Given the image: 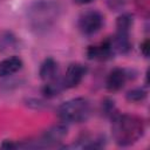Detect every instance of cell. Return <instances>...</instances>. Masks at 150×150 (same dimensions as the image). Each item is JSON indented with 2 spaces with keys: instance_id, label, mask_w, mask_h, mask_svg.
Masks as SVG:
<instances>
[{
  "instance_id": "6da1fadb",
  "label": "cell",
  "mask_w": 150,
  "mask_h": 150,
  "mask_svg": "<svg viewBox=\"0 0 150 150\" xmlns=\"http://www.w3.org/2000/svg\"><path fill=\"white\" fill-rule=\"evenodd\" d=\"M145 125L141 117L129 114L115 115L112 117L111 134L116 144L128 146L136 143L144 134Z\"/></svg>"
},
{
  "instance_id": "7a4b0ae2",
  "label": "cell",
  "mask_w": 150,
  "mask_h": 150,
  "mask_svg": "<svg viewBox=\"0 0 150 150\" xmlns=\"http://www.w3.org/2000/svg\"><path fill=\"white\" fill-rule=\"evenodd\" d=\"M61 9V5L54 0H38L33 2L27 11L29 26L36 32H45L52 28L60 18Z\"/></svg>"
},
{
  "instance_id": "3957f363",
  "label": "cell",
  "mask_w": 150,
  "mask_h": 150,
  "mask_svg": "<svg viewBox=\"0 0 150 150\" xmlns=\"http://www.w3.org/2000/svg\"><path fill=\"white\" fill-rule=\"evenodd\" d=\"M90 111L89 101L84 97H76L62 103L57 108L56 114L62 122L81 123L89 118Z\"/></svg>"
},
{
  "instance_id": "277c9868",
  "label": "cell",
  "mask_w": 150,
  "mask_h": 150,
  "mask_svg": "<svg viewBox=\"0 0 150 150\" xmlns=\"http://www.w3.org/2000/svg\"><path fill=\"white\" fill-rule=\"evenodd\" d=\"M103 25V16L100 12L89 9L81 14L79 18V28L86 35L95 34Z\"/></svg>"
},
{
  "instance_id": "5b68a950",
  "label": "cell",
  "mask_w": 150,
  "mask_h": 150,
  "mask_svg": "<svg viewBox=\"0 0 150 150\" xmlns=\"http://www.w3.org/2000/svg\"><path fill=\"white\" fill-rule=\"evenodd\" d=\"M68 134V127L64 123L54 124L50 128H48L41 138L39 141H35V144L33 148H40V146H50L59 142H61Z\"/></svg>"
},
{
  "instance_id": "8992f818",
  "label": "cell",
  "mask_w": 150,
  "mask_h": 150,
  "mask_svg": "<svg viewBox=\"0 0 150 150\" xmlns=\"http://www.w3.org/2000/svg\"><path fill=\"white\" fill-rule=\"evenodd\" d=\"M86 71H87V68L80 63H71L68 66L67 70H66V74L62 79V82H63V86L64 88L67 89H70V88H75L83 79V76L86 75Z\"/></svg>"
},
{
  "instance_id": "52a82bcc",
  "label": "cell",
  "mask_w": 150,
  "mask_h": 150,
  "mask_svg": "<svg viewBox=\"0 0 150 150\" xmlns=\"http://www.w3.org/2000/svg\"><path fill=\"white\" fill-rule=\"evenodd\" d=\"M112 55H114V52L111 48L110 39H107L105 41H102L98 45L89 46L87 49V57L89 60L104 61V60L110 59Z\"/></svg>"
},
{
  "instance_id": "ba28073f",
  "label": "cell",
  "mask_w": 150,
  "mask_h": 150,
  "mask_svg": "<svg viewBox=\"0 0 150 150\" xmlns=\"http://www.w3.org/2000/svg\"><path fill=\"white\" fill-rule=\"evenodd\" d=\"M128 77H129V74L125 69H122V68L112 69L109 73L107 81H105L107 89L109 91H117V90L122 89L123 86L125 84Z\"/></svg>"
},
{
  "instance_id": "9c48e42d",
  "label": "cell",
  "mask_w": 150,
  "mask_h": 150,
  "mask_svg": "<svg viewBox=\"0 0 150 150\" xmlns=\"http://www.w3.org/2000/svg\"><path fill=\"white\" fill-rule=\"evenodd\" d=\"M110 42H111V48H112L114 54L115 53L125 54L131 48V42H130V39H129V33L116 32L115 36L110 39Z\"/></svg>"
},
{
  "instance_id": "30bf717a",
  "label": "cell",
  "mask_w": 150,
  "mask_h": 150,
  "mask_svg": "<svg viewBox=\"0 0 150 150\" xmlns=\"http://www.w3.org/2000/svg\"><path fill=\"white\" fill-rule=\"evenodd\" d=\"M22 68V60L18 56H9L0 62V77L15 74Z\"/></svg>"
},
{
  "instance_id": "8fae6325",
  "label": "cell",
  "mask_w": 150,
  "mask_h": 150,
  "mask_svg": "<svg viewBox=\"0 0 150 150\" xmlns=\"http://www.w3.org/2000/svg\"><path fill=\"white\" fill-rule=\"evenodd\" d=\"M40 77L41 80H43L45 82H49L54 79L57 77V63L54 59L48 57L46 59L40 67Z\"/></svg>"
},
{
  "instance_id": "7c38bea8",
  "label": "cell",
  "mask_w": 150,
  "mask_h": 150,
  "mask_svg": "<svg viewBox=\"0 0 150 150\" xmlns=\"http://www.w3.org/2000/svg\"><path fill=\"white\" fill-rule=\"evenodd\" d=\"M62 89H64L62 79H57L56 77V79H54V80H52L49 82H46L45 87L42 88V93L47 97H54V96L59 95Z\"/></svg>"
},
{
  "instance_id": "4fadbf2b",
  "label": "cell",
  "mask_w": 150,
  "mask_h": 150,
  "mask_svg": "<svg viewBox=\"0 0 150 150\" xmlns=\"http://www.w3.org/2000/svg\"><path fill=\"white\" fill-rule=\"evenodd\" d=\"M131 25H132V15L129 14V13H124L121 16H118V19L116 21L117 32L129 33V29L131 28Z\"/></svg>"
},
{
  "instance_id": "5bb4252c",
  "label": "cell",
  "mask_w": 150,
  "mask_h": 150,
  "mask_svg": "<svg viewBox=\"0 0 150 150\" xmlns=\"http://www.w3.org/2000/svg\"><path fill=\"white\" fill-rule=\"evenodd\" d=\"M15 43H16V39L12 33L5 32L0 34V49L1 50L12 48L13 46H15Z\"/></svg>"
},
{
  "instance_id": "9a60e30c",
  "label": "cell",
  "mask_w": 150,
  "mask_h": 150,
  "mask_svg": "<svg viewBox=\"0 0 150 150\" xmlns=\"http://www.w3.org/2000/svg\"><path fill=\"white\" fill-rule=\"evenodd\" d=\"M146 97V93L142 88H135L127 93V100L130 102H141Z\"/></svg>"
},
{
  "instance_id": "2e32d148",
  "label": "cell",
  "mask_w": 150,
  "mask_h": 150,
  "mask_svg": "<svg viewBox=\"0 0 150 150\" xmlns=\"http://www.w3.org/2000/svg\"><path fill=\"white\" fill-rule=\"evenodd\" d=\"M102 110L107 116H115V105L114 102L110 100H104V102L102 103Z\"/></svg>"
},
{
  "instance_id": "e0dca14e",
  "label": "cell",
  "mask_w": 150,
  "mask_h": 150,
  "mask_svg": "<svg viewBox=\"0 0 150 150\" xmlns=\"http://www.w3.org/2000/svg\"><path fill=\"white\" fill-rule=\"evenodd\" d=\"M141 53H142L145 57L149 56V40H148V39H145V40L142 42V45H141Z\"/></svg>"
},
{
  "instance_id": "ac0fdd59",
  "label": "cell",
  "mask_w": 150,
  "mask_h": 150,
  "mask_svg": "<svg viewBox=\"0 0 150 150\" xmlns=\"http://www.w3.org/2000/svg\"><path fill=\"white\" fill-rule=\"evenodd\" d=\"M123 4H124L123 0H109V5H110V7L114 8V9H116V8L121 7V6H123Z\"/></svg>"
},
{
  "instance_id": "d6986e66",
  "label": "cell",
  "mask_w": 150,
  "mask_h": 150,
  "mask_svg": "<svg viewBox=\"0 0 150 150\" xmlns=\"http://www.w3.org/2000/svg\"><path fill=\"white\" fill-rule=\"evenodd\" d=\"M76 4H79V5H86V4H90V2H93L94 0H74Z\"/></svg>"
}]
</instances>
